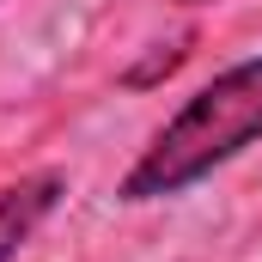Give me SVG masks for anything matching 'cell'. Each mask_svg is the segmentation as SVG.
I'll use <instances>...</instances> for the list:
<instances>
[{
  "label": "cell",
  "instance_id": "cell-1",
  "mask_svg": "<svg viewBox=\"0 0 262 262\" xmlns=\"http://www.w3.org/2000/svg\"><path fill=\"white\" fill-rule=\"evenodd\" d=\"M256 134H262V55H250V61L226 67L220 79H207L195 98L152 134V146L122 177V201L183 195L213 165L238 159Z\"/></svg>",
  "mask_w": 262,
  "mask_h": 262
},
{
  "label": "cell",
  "instance_id": "cell-2",
  "mask_svg": "<svg viewBox=\"0 0 262 262\" xmlns=\"http://www.w3.org/2000/svg\"><path fill=\"white\" fill-rule=\"evenodd\" d=\"M55 201H61V177H55V171L25 177V183H12V189L0 195V262H12L25 250V238L55 213Z\"/></svg>",
  "mask_w": 262,
  "mask_h": 262
},
{
  "label": "cell",
  "instance_id": "cell-3",
  "mask_svg": "<svg viewBox=\"0 0 262 262\" xmlns=\"http://www.w3.org/2000/svg\"><path fill=\"white\" fill-rule=\"evenodd\" d=\"M177 61H183V43H171V49H159V55H152L146 67H134V73H128V85H146L152 73H171Z\"/></svg>",
  "mask_w": 262,
  "mask_h": 262
},
{
  "label": "cell",
  "instance_id": "cell-4",
  "mask_svg": "<svg viewBox=\"0 0 262 262\" xmlns=\"http://www.w3.org/2000/svg\"><path fill=\"white\" fill-rule=\"evenodd\" d=\"M183 6H195V0H183Z\"/></svg>",
  "mask_w": 262,
  "mask_h": 262
}]
</instances>
